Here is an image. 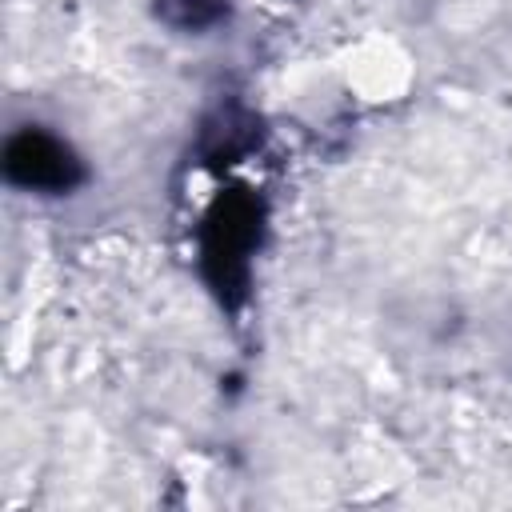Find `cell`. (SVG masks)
Instances as JSON below:
<instances>
[{"label": "cell", "mask_w": 512, "mask_h": 512, "mask_svg": "<svg viewBox=\"0 0 512 512\" xmlns=\"http://www.w3.org/2000/svg\"><path fill=\"white\" fill-rule=\"evenodd\" d=\"M4 172H8L12 184L32 188V192H48V196H64L84 180V168H80L76 152L44 128H24L8 140Z\"/></svg>", "instance_id": "6da1fadb"}, {"label": "cell", "mask_w": 512, "mask_h": 512, "mask_svg": "<svg viewBox=\"0 0 512 512\" xmlns=\"http://www.w3.org/2000/svg\"><path fill=\"white\" fill-rule=\"evenodd\" d=\"M224 0H156V20L176 32H208L224 20Z\"/></svg>", "instance_id": "7a4b0ae2"}]
</instances>
